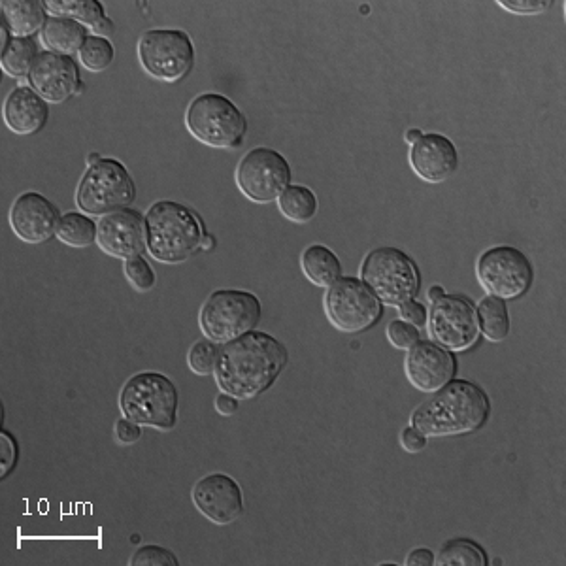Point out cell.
I'll return each instance as SVG.
<instances>
[{
    "instance_id": "24",
    "label": "cell",
    "mask_w": 566,
    "mask_h": 566,
    "mask_svg": "<svg viewBox=\"0 0 566 566\" xmlns=\"http://www.w3.org/2000/svg\"><path fill=\"white\" fill-rule=\"evenodd\" d=\"M278 208H280L282 216L289 219L291 223L304 225V223H310L317 216L319 200L310 187L289 185L278 199Z\"/></svg>"
},
{
    "instance_id": "28",
    "label": "cell",
    "mask_w": 566,
    "mask_h": 566,
    "mask_svg": "<svg viewBox=\"0 0 566 566\" xmlns=\"http://www.w3.org/2000/svg\"><path fill=\"white\" fill-rule=\"evenodd\" d=\"M438 566H487L489 559L480 544L468 538H455L446 542L434 557Z\"/></svg>"
},
{
    "instance_id": "17",
    "label": "cell",
    "mask_w": 566,
    "mask_h": 566,
    "mask_svg": "<svg viewBox=\"0 0 566 566\" xmlns=\"http://www.w3.org/2000/svg\"><path fill=\"white\" fill-rule=\"evenodd\" d=\"M61 221L59 208L42 193L27 191L10 208V227L27 244H44L57 233Z\"/></svg>"
},
{
    "instance_id": "23",
    "label": "cell",
    "mask_w": 566,
    "mask_h": 566,
    "mask_svg": "<svg viewBox=\"0 0 566 566\" xmlns=\"http://www.w3.org/2000/svg\"><path fill=\"white\" fill-rule=\"evenodd\" d=\"M300 268L308 282L325 289L342 278V261L331 248L323 244H314L302 251Z\"/></svg>"
},
{
    "instance_id": "16",
    "label": "cell",
    "mask_w": 566,
    "mask_h": 566,
    "mask_svg": "<svg viewBox=\"0 0 566 566\" xmlns=\"http://www.w3.org/2000/svg\"><path fill=\"white\" fill-rule=\"evenodd\" d=\"M29 85L48 104H63L76 97L80 85V70L72 57L42 51L29 74Z\"/></svg>"
},
{
    "instance_id": "15",
    "label": "cell",
    "mask_w": 566,
    "mask_h": 566,
    "mask_svg": "<svg viewBox=\"0 0 566 566\" xmlns=\"http://www.w3.org/2000/svg\"><path fill=\"white\" fill-rule=\"evenodd\" d=\"M97 244L100 250L116 259L127 261L140 257L148 248L146 217L133 208L102 216L99 221Z\"/></svg>"
},
{
    "instance_id": "9",
    "label": "cell",
    "mask_w": 566,
    "mask_h": 566,
    "mask_svg": "<svg viewBox=\"0 0 566 566\" xmlns=\"http://www.w3.org/2000/svg\"><path fill=\"white\" fill-rule=\"evenodd\" d=\"M195 44L180 29H151L138 40V61L148 76L174 84L195 67Z\"/></svg>"
},
{
    "instance_id": "41",
    "label": "cell",
    "mask_w": 566,
    "mask_h": 566,
    "mask_svg": "<svg viewBox=\"0 0 566 566\" xmlns=\"http://www.w3.org/2000/svg\"><path fill=\"white\" fill-rule=\"evenodd\" d=\"M406 565L408 566H431L434 565V553L427 548H417V550L412 551L406 559Z\"/></svg>"
},
{
    "instance_id": "5",
    "label": "cell",
    "mask_w": 566,
    "mask_h": 566,
    "mask_svg": "<svg viewBox=\"0 0 566 566\" xmlns=\"http://www.w3.org/2000/svg\"><path fill=\"white\" fill-rule=\"evenodd\" d=\"M185 127L208 148L236 150L246 140L248 117L229 97L202 93L187 106Z\"/></svg>"
},
{
    "instance_id": "12",
    "label": "cell",
    "mask_w": 566,
    "mask_h": 566,
    "mask_svg": "<svg viewBox=\"0 0 566 566\" xmlns=\"http://www.w3.org/2000/svg\"><path fill=\"white\" fill-rule=\"evenodd\" d=\"M291 182V165L280 151L253 148L236 168V185L246 199L268 204L280 199Z\"/></svg>"
},
{
    "instance_id": "39",
    "label": "cell",
    "mask_w": 566,
    "mask_h": 566,
    "mask_svg": "<svg viewBox=\"0 0 566 566\" xmlns=\"http://www.w3.org/2000/svg\"><path fill=\"white\" fill-rule=\"evenodd\" d=\"M140 427H142V425L134 423V421L127 419V417L119 419L116 423L117 440H119L121 444H134V442H138L140 436H142V429H140Z\"/></svg>"
},
{
    "instance_id": "20",
    "label": "cell",
    "mask_w": 566,
    "mask_h": 566,
    "mask_svg": "<svg viewBox=\"0 0 566 566\" xmlns=\"http://www.w3.org/2000/svg\"><path fill=\"white\" fill-rule=\"evenodd\" d=\"M4 123L12 133L31 136L40 133L48 119L50 106L31 85H19L4 102Z\"/></svg>"
},
{
    "instance_id": "42",
    "label": "cell",
    "mask_w": 566,
    "mask_h": 566,
    "mask_svg": "<svg viewBox=\"0 0 566 566\" xmlns=\"http://www.w3.org/2000/svg\"><path fill=\"white\" fill-rule=\"evenodd\" d=\"M114 21L110 17L106 16L102 21H99L95 27H93V33L95 36H102V38H108L110 34H114Z\"/></svg>"
},
{
    "instance_id": "38",
    "label": "cell",
    "mask_w": 566,
    "mask_h": 566,
    "mask_svg": "<svg viewBox=\"0 0 566 566\" xmlns=\"http://www.w3.org/2000/svg\"><path fill=\"white\" fill-rule=\"evenodd\" d=\"M400 444L408 453H419V451L425 450V446H427V436L416 429L414 425H410L400 433Z\"/></svg>"
},
{
    "instance_id": "47",
    "label": "cell",
    "mask_w": 566,
    "mask_h": 566,
    "mask_svg": "<svg viewBox=\"0 0 566 566\" xmlns=\"http://www.w3.org/2000/svg\"><path fill=\"white\" fill-rule=\"evenodd\" d=\"M84 91H85V84L84 82H80V85H78V91H76V97H78V95H82Z\"/></svg>"
},
{
    "instance_id": "11",
    "label": "cell",
    "mask_w": 566,
    "mask_h": 566,
    "mask_svg": "<svg viewBox=\"0 0 566 566\" xmlns=\"http://www.w3.org/2000/svg\"><path fill=\"white\" fill-rule=\"evenodd\" d=\"M476 276L489 297L512 300L531 289L534 270L523 251L512 246H495L480 255Z\"/></svg>"
},
{
    "instance_id": "18",
    "label": "cell",
    "mask_w": 566,
    "mask_h": 566,
    "mask_svg": "<svg viewBox=\"0 0 566 566\" xmlns=\"http://www.w3.org/2000/svg\"><path fill=\"white\" fill-rule=\"evenodd\" d=\"M404 372L412 387L423 393H434L450 383L457 374V361L453 353L434 342H417L408 350Z\"/></svg>"
},
{
    "instance_id": "6",
    "label": "cell",
    "mask_w": 566,
    "mask_h": 566,
    "mask_svg": "<svg viewBox=\"0 0 566 566\" xmlns=\"http://www.w3.org/2000/svg\"><path fill=\"white\" fill-rule=\"evenodd\" d=\"M261 314L263 308L257 295L240 289H219L200 308V331L216 344H227L255 331Z\"/></svg>"
},
{
    "instance_id": "13",
    "label": "cell",
    "mask_w": 566,
    "mask_h": 566,
    "mask_svg": "<svg viewBox=\"0 0 566 566\" xmlns=\"http://www.w3.org/2000/svg\"><path fill=\"white\" fill-rule=\"evenodd\" d=\"M427 325L434 344L451 353L470 350L480 338L476 306L467 297L444 295L433 302Z\"/></svg>"
},
{
    "instance_id": "2",
    "label": "cell",
    "mask_w": 566,
    "mask_h": 566,
    "mask_svg": "<svg viewBox=\"0 0 566 566\" xmlns=\"http://www.w3.org/2000/svg\"><path fill=\"white\" fill-rule=\"evenodd\" d=\"M491 414V400L480 385L468 380H451L433 397L419 404L412 425L429 436H461L485 425Z\"/></svg>"
},
{
    "instance_id": "8",
    "label": "cell",
    "mask_w": 566,
    "mask_h": 566,
    "mask_svg": "<svg viewBox=\"0 0 566 566\" xmlns=\"http://www.w3.org/2000/svg\"><path fill=\"white\" fill-rule=\"evenodd\" d=\"M361 282L372 289L382 304L400 306L414 300L421 287L419 268L414 259L399 248H376L361 265Z\"/></svg>"
},
{
    "instance_id": "30",
    "label": "cell",
    "mask_w": 566,
    "mask_h": 566,
    "mask_svg": "<svg viewBox=\"0 0 566 566\" xmlns=\"http://www.w3.org/2000/svg\"><path fill=\"white\" fill-rule=\"evenodd\" d=\"M78 57H80V63L89 72H104L114 63L116 48L108 38L89 34V38L85 40L82 50L78 53Z\"/></svg>"
},
{
    "instance_id": "44",
    "label": "cell",
    "mask_w": 566,
    "mask_h": 566,
    "mask_svg": "<svg viewBox=\"0 0 566 566\" xmlns=\"http://www.w3.org/2000/svg\"><path fill=\"white\" fill-rule=\"evenodd\" d=\"M444 295H446V291H444V287H440V285H433V287L429 289V300H431V302L442 299Z\"/></svg>"
},
{
    "instance_id": "40",
    "label": "cell",
    "mask_w": 566,
    "mask_h": 566,
    "mask_svg": "<svg viewBox=\"0 0 566 566\" xmlns=\"http://www.w3.org/2000/svg\"><path fill=\"white\" fill-rule=\"evenodd\" d=\"M216 410L217 414H221V416L231 417L236 414V410H238V399L233 397V395H229V393H219L216 399Z\"/></svg>"
},
{
    "instance_id": "14",
    "label": "cell",
    "mask_w": 566,
    "mask_h": 566,
    "mask_svg": "<svg viewBox=\"0 0 566 566\" xmlns=\"http://www.w3.org/2000/svg\"><path fill=\"white\" fill-rule=\"evenodd\" d=\"M193 504L202 516L216 525H231L244 514V493L229 474H208L193 487Z\"/></svg>"
},
{
    "instance_id": "22",
    "label": "cell",
    "mask_w": 566,
    "mask_h": 566,
    "mask_svg": "<svg viewBox=\"0 0 566 566\" xmlns=\"http://www.w3.org/2000/svg\"><path fill=\"white\" fill-rule=\"evenodd\" d=\"M87 38H89L87 27L68 17H48L42 29V42L48 51L67 57L80 53Z\"/></svg>"
},
{
    "instance_id": "3",
    "label": "cell",
    "mask_w": 566,
    "mask_h": 566,
    "mask_svg": "<svg viewBox=\"0 0 566 566\" xmlns=\"http://www.w3.org/2000/svg\"><path fill=\"white\" fill-rule=\"evenodd\" d=\"M200 217L176 200H159L146 214V240L151 257L163 265H180L200 250Z\"/></svg>"
},
{
    "instance_id": "21",
    "label": "cell",
    "mask_w": 566,
    "mask_h": 566,
    "mask_svg": "<svg viewBox=\"0 0 566 566\" xmlns=\"http://www.w3.org/2000/svg\"><path fill=\"white\" fill-rule=\"evenodd\" d=\"M0 6L14 38H33L48 21L46 2L40 0H4Z\"/></svg>"
},
{
    "instance_id": "1",
    "label": "cell",
    "mask_w": 566,
    "mask_h": 566,
    "mask_svg": "<svg viewBox=\"0 0 566 566\" xmlns=\"http://www.w3.org/2000/svg\"><path fill=\"white\" fill-rule=\"evenodd\" d=\"M287 359V348L274 336L261 331L242 334L219 350L217 387L238 400L255 399L280 378Z\"/></svg>"
},
{
    "instance_id": "19",
    "label": "cell",
    "mask_w": 566,
    "mask_h": 566,
    "mask_svg": "<svg viewBox=\"0 0 566 566\" xmlns=\"http://www.w3.org/2000/svg\"><path fill=\"white\" fill-rule=\"evenodd\" d=\"M410 167L423 182L442 184L459 168V151L448 136L423 134L408 153Z\"/></svg>"
},
{
    "instance_id": "32",
    "label": "cell",
    "mask_w": 566,
    "mask_h": 566,
    "mask_svg": "<svg viewBox=\"0 0 566 566\" xmlns=\"http://www.w3.org/2000/svg\"><path fill=\"white\" fill-rule=\"evenodd\" d=\"M123 272H125V278L129 280L134 289H138L142 293L151 291L155 287V272L142 255L127 259L125 265H123Z\"/></svg>"
},
{
    "instance_id": "36",
    "label": "cell",
    "mask_w": 566,
    "mask_h": 566,
    "mask_svg": "<svg viewBox=\"0 0 566 566\" xmlns=\"http://www.w3.org/2000/svg\"><path fill=\"white\" fill-rule=\"evenodd\" d=\"M499 6L517 16L544 14L551 6L550 0H499Z\"/></svg>"
},
{
    "instance_id": "31",
    "label": "cell",
    "mask_w": 566,
    "mask_h": 566,
    "mask_svg": "<svg viewBox=\"0 0 566 566\" xmlns=\"http://www.w3.org/2000/svg\"><path fill=\"white\" fill-rule=\"evenodd\" d=\"M217 361H219V348L216 342L204 338L199 340L187 355L189 368L199 376H212L216 374Z\"/></svg>"
},
{
    "instance_id": "25",
    "label": "cell",
    "mask_w": 566,
    "mask_h": 566,
    "mask_svg": "<svg viewBox=\"0 0 566 566\" xmlns=\"http://www.w3.org/2000/svg\"><path fill=\"white\" fill-rule=\"evenodd\" d=\"M480 333L489 342H502L510 336V314L506 300L485 297L476 308Z\"/></svg>"
},
{
    "instance_id": "34",
    "label": "cell",
    "mask_w": 566,
    "mask_h": 566,
    "mask_svg": "<svg viewBox=\"0 0 566 566\" xmlns=\"http://www.w3.org/2000/svg\"><path fill=\"white\" fill-rule=\"evenodd\" d=\"M387 338L397 350H410L419 342V329L404 319H395L387 327Z\"/></svg>"
},
{
    "instance_id": "4",
    "label": "cell",
    "mask_w": 566,
    "mask_h": 566,
    "mask_svg": "<svg viewBox=\"0 0 566 566\" xmlns=\"http://www.w3.org/2000/svg\"><path fill=\"white\" fill-rule=\"evenodd\" d=\"M180 395L174 382L161 372H138L123 385L121 414L142 427L172 431L178 423Z\"/></svg>"
},
{
    "instance_id": "45",
    "label": "cell",
    "mask_w": 566,
    "mask_h": 566,
    "mask_svg": "<svg viewBox=\"0 0 566 566\" xmlns=\"http://www.w3.org/2000/svg\"><path fill=\"white\" fill-rule=\"evenodd\" d=\"M421 136H423V131H421V129H410L404 138H406V142L412 146V144H416L417 140H419Z\"/></svg>"
},
{
    "instance_id": "43",
    "label": "cell",
    "mask_w": 566,
    "mask_h": 566,
    "mask_svg": "<svg viewBox=\"0 0 566 566\" xmlns=\"http://www.w3.org/2000/svg\"><path fill=\"white\" fill-rule=\"evenodd\" d=\"M216 248V240L212 234H204L202 238V244H200V250L202 251H212Z\"/></svg>"
},
{
    "instance_id": "26",
    "label": "cell",
    "mask_w": 566,
    "mask_h": 566,
    "mask_svg": "<svg viewBox=\"0 0 566 566\" xmlns=\"http://www.w3.org/2000/svg\"><path fill=\"white\" fill-rule=\"evenodd\" d=\"M40 51L34 38H12L0 53V68L12 78H29Z\"/></svg>"
},
{
    "instance_id": "7",
    "label": "cell",
    "mask_w": 566,
    "mask_h": 566,
    "mask_svg": "<svg viewBox=\"0 0 566 566\" xmlns=\"http://www.w3.org/2000/svg\"><path fill=\"white\" fill-rule=\"evenodd\" d=\"M136 199V185L127 167L110 157L85 170L76 189V204L87 216H108L125 210Z\"/></svg>"
},
{
    "instance_id": "35",
    "label": "cell",
    "mask_w": 566,
    "mask_h": 566,
    "mask_svg": "<svg viewBox=\"0 0 566 566\" xmlns=\"http://www.w3.org/2000/svg\"><path fill=\"white\" fill-rule=\"evenodd\" d=\"M19 459V444L14 434L8 431H0V478L6 480L14 468L17 467Z\"/></svg>"
},
{
    "instance_id": "10",
    "label": "cell",
    "mask_w": 566,
    "mask_h": 566,
    "mask_svg": "<svg viewBox=\"0 0 566 566\" xmlns=\"http://www.w3.org/2000/svg\"><path fill=\"white\" fill-rule=\"evenodd\" d=\"M325 314L334 329L342 333H363L374 327L383 316L382 300L357 278H340L323 299Z\"/></svg>"
},
{
    "instance_id": "37",
    "label": "cell",
    "mask_w": 566,
    "mask_h": 566,
    "mask_svg": "<svg viewBox=\"0 0 566 566\" xmlns=\"http://www.w3.org/2000/svg\"><path fill=\"white\" fill-rule=\"evenodd\" d=\"M399 308L400 319H404V321H408V323H412V325H416V327L427 325L429 312H427V308H425L421 302H417L416 299L408 300V302L400 304Z\"/></svg>"
},
{
    "instance_id": "46",
    "label": "cell",
    "mask_w": 566,
    "mask_h": 566,
    "mask_svg": "<svg viewBox=\"0 0 566 566\" xmlns=\"http://www.w3.org/2000/svg\"><path fill=\"white\" fill-rule=\"evenodd\" d=\"M100 159H102V157H100L99 153H91V155L87 157V163H89V167H91V165L99 163Z\"/></svg>"
},
{
    "instance_id": "33",
    "label": "cell",
    "mask_w": 566,
    "mask_h": 566,
    "mask_svg": "<svg viewBox=\"0 0 566 566\" xmlns=\"http://www.w3.org/2000/svg\"><path fill=\"white\" fill-rule=\"evenodd\" d=\"M133 566H178V559L172 551L161 546H144L134 553L129 561Z\"/></svg>"
},
{
    "instance_id": "27",
    "label": "cell",
    "mask_w": 566,
    "mask_h": 566,
    "mask_svg": "<svg viewBox=\"0 0 566 566\" xmlns=\"http://www.w3.org/2000/svg\"><path fill=\"white\" fill-rule=\"evenodd\" d=\"M57 238L70 248H89L97 242L99 223L93 221L87 214L70 212L61 216L57 225Z\"/></svg>"
},
{
    "instance_id": "29",
    "label": "cell",
    "mask_w": 566,
    "mask_h": 566,
    "mask_svg": "<svg viewBox=\"0 0 566 566\" xmlns=\"http://www.w3.org/2000/svg\"><path fill=\"white\" fill-rule=\"evenodd\" d=\"M46 8L53 16L74 19L91 29L106 17L104 4L99 0H48Z\"/></svg>"
}]
</instances>
